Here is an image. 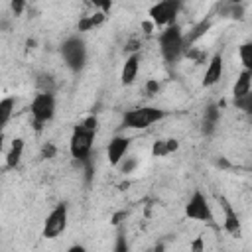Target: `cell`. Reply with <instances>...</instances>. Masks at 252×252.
<instances>
[{
	"mask_svg": "<svg viewBox=\"0 0 252 252\" xmlns=\"http://www.w3.org/2000/svg\"><path fill=\"white\" fill-rule=\"evenodd\" d=\"M112 252H130V246H128V240L122 232H118L116 236V242H114V250Z\"/></svg>",
	"mask_w": 252,
	"mask_h": 252,
	"instance_id": "cell-20",
	"label": "cell"
},
{
	"mask_svg": "<svg viewBox=\"0 0 252 252\" xmlns=\"http://www.w3.org/2000/svg\"><path fill=\"white\" fill-rule=\"evenodd\" d=\"M158 43H159L161 57L167 63H175L181 57V53L185 51V33H183V28L179 24H173V26L163 28V32L158 37Z\"/></svg>",
	"mask_w": 252,
	"mask_h": 252,
	"instance_id": "cell-2",
	"label": "cell"
},
{
	"mask_svg": "<svg viewBox=\"0 0 252 252\" xmlns=\"http://www.w3.org/2000/svg\"><path fill=\"white\" fill-rule=\"evenodd\" d=\"M181 10V4L177 0H161L154 6H150V22L154 28H167L173 26L177 20V14Z\"/></svg>",
	"mask_w": 252,
	"mask_h": 252,
	"instance_id": "cell-7",
	"label": "cell"
},
{
	"mask_svg": "<svg viewBox=\"0 0 252 252\" xmlns=\"http://www.w3.org/2000/svg\"><path fill=\"white\" fill-rule=\"evenodd\" d=\"M220 207H222V224L224 230L232 236H240V219L236 215V211L232 209V205L226 201V197H219Z\"/></svg>",
	"mask_w": 252,
	"mask_h": 252,
	"instance_id": "cell-11",
	"label": "cell"
},
{
	"mask_svg": "<svg viewBox=\"0 0 252 252\" xmlns=\"http://www.w3.org/2000/svg\"><path fill=\"white\" fill-rule=\"evenodd\" d=\"M234 104H236L240 110L250 112V110H252V94H246V96H242V98H236Z\"/></svg>",
	"mask_w": 252,
	"mask_h": 252,
	"instance_id": "cell-21",
	"label": "cell"
},
{
	"mask_svg": "<svg viewBox=\"0 0 252 252\" xmlns=\"http://www.w3.org/2000/svg\"><path fill=\"white\" fill-rule=\"evenodd\" d=\"M14 108H16V98L14 96L0 98V130L10 122V118L14 114Z\"/></svg>",
	"mask_w": 252,
	"mask_h": 252,
	"instance_id": "cell-17",
	"label": "cell"
},
{
	"mask_svg": "<svg viewBox=\"0 0 252 252\" xmlns=\"http://www.w3.org/2000/svg\"><path fill=\"white\" fill-rule=\"evenodd\" d=\"M55 154H57V148H55L53 144H45V146H43V152H41V156H43V158L51 159Z\"/></svg>",
	"mask_w": 252,
	"mask_h": 252,
	"instance_id": "cell-22",
	"label": "cell"
},
{
	"mask_svg": "<svg viewBox=\"0 0 252 252\" xmlns=\"http://www.w3.org/2000/svg\"><path fill=\"white\" fill-rule=\"evenodd\" d=\"M67 222H69V209H67L65 203H59V205H55V207L47 213V217L43 219L41 236L47 238V240L57 238L61 232H65Z\"/></svg>",
	"mask_w": 252,
	"mask_h": 252,
	"instance_id": "cell-6",
	"label": "cell"
},
{
	"mask_svg": "<svg viewBox=\"0 0 252 252\" xmlns=\"http://www.w3.org/2000/svg\"><path fill=\"white\" fill-rule=\"evenodd\" d=\"M177 148H179V142L173 140V138H169V140H158V142H154V146H152V156H154V158H163V156L175 152Z\"/></svg>",
	"mask_w": 252,
	"mask_h": 252,
	"instance_id": "cell-16",
	"label": "cell"
},
{
	"mask_svg": "<svg viewBox=\"0 0 252 252\" xmlns=\"http://www.w3.org/2000/svg\"><path fill=\"white\" fill-rule=\"evenodd\" d=\"M185 217L191 220H201V222H213V211L209 205V199L203 191L195 189L193 195L189 197L187 205H185Z\"/></svg>",
	"mask_w": 252,
	"mask_h": 252,
	"instance_id": "cell-8",
	"label": "cell"
},
{
	"mask_svg": "<svg viewBox=\"0 0 252 252\" xmlns=\"http://www.w3.org/2000/svg\"><path fill=\"white\" fill-rule=\"evenodd\" d=\"M219 116H220V110H219L217 104H209V106L205 108V114H203V132H205V134H211V132L217 128Z\"/></svg>",
	"mask_w": 252,
	"mask_h": 252,
	"instance_id": "cell-15",
	"label": "cell"
},
{
	"mask_svg": "<svg viewBox=\"0 0 252 252\" xmlns=\"http://www.w3.org/2000/svg\"><path fill=\"white\" fill-rule=\"evenodd\" d=\"M55 108H57V102H55V94L53 93H37L30 104V112H32V118H33V124L37 128H41L43 124L51 122L53 116H55Z\"/></svg>",
	"mask_w": 252,
	"mask_h": 252,
	"instance_id": "cell-5",
	"label": "cell"
},
{
	"mask_svg": "<svg viewBox=\"0 0 252 252\" xmlns=\"http://www.w3.org/2000/svg\"><path fill=\"white\" fill-rule=\"evenodd\" d=\"M238 57H240V63L246 71H252V43L250 41H244L240 47H238Z\"/></svg>",
	"mask_w": 252,
	"mask_h": 252,
	"instance_id": "cell-18",
	"label": "cell"
},
{
	"mask_svg": "<svg viewBox=\"0 0 252 252\" xmlns=\"http://www.w3.org/2000/svg\"><path fill=\"white\" fill-rule=\"evenodd\" d=\"M191 252H205V240L201 236L191 242Z\"/></svg>",
	"mask_w": 252,
	"mask_h": 252,
	"instance_id": "cell-23",
	"label": "cell"
},
{
	"mask_svg": "<svg viewBox=\"0 0 252 252\" xmlns=\"http://www.w3.org/2000/svg\"><path fill=\"white\" fill-rule=\"evenodd\" d=\"M250 93H252V71L242 69L238 79L232 85V98L236 100V98H242V96H246Z\"/></svg>",
	"mask_w": 252,
	"mask_h": 252,
	"instance_id": "cell-14",
	"label": "cell"
},
{
	"mask_svg": "<svg viewBox=\"0 0 252 252\" xmlns=\"http://www.w3.org/2000/svg\"><path fill=\"white\" fill-rule=\"evenodd\" d=\"M146 91H148L150 94L158 93V91H159V83H158V81H148V83H146Z\"/></svg>",
	"mask_w": 252,
	"mask_h": 252,
	"instance_id": "cell-24",
	"label": "cell"
},
{
	"mask_svg": "<svg viewBox=\"0 0 252 252\" xmlns=\"http://www.w3.org/2000/svg\"><path fill=\"white\" fill-rule=\"evenodd\" d=\"M102 20H104V14H94V16H87L85 20H81V22H79V30L87 32V30H91V28L98 26V24H100Z\"/></svg>",
	"mask_w": 252,
	"mask_h": 252,
	"instance_id": "cell-19",
	"label": "cell"
},
{
	"mask_svg": "<svg viewBox=\"0 0 252 252\" xmlns=\"http://www.w3.org/2000/svg\"><path fill=\"white\" fill-rule=\"evenodd\" d=\"M140 51L138 53H130L128 57H126V61H124V65H122V71H120V83L124 85V87H130L134 81H136V77H138V71H140Z\"/></svg>",
	"mask_w": 252,
	"mask_h": 252,
	"instance_id": "cell-12",
	"label": "cell"
},
{
	"mask_svg": "<svg viewBox=\"0 0 252 252\" xmlns=\"http://www.w3.org/2000/svg\"><path fill=\"white\" fill-rule=\"evenodd\" d=\"M2 148H4V134L0 132V154H2Z\"/></svg>",
	"mask_w": 252,
	"mask_h": 252,
	"instance_id": "cell-29",
	"label": "cell"
},
{
	"mask_svg": "<svg viewBox=\"0 0 252 252\" xmlns=\"http://www.w3.org/2000/svg\"><path fill=\"white\" fill-rule=\"evenodd\" d=\"M61 57L67 69L79 73L87 63V43L79 35H71L61 43Z\"/></svg>",
	"mask_w": 252,
	"mask_h": 252,
	"instance_id": "cell-4",
	"label": "cell"
},
{
	"mask_svg": "<svg viewBox=\"0 0 252 252\" xmlns=\"http://www.w3.org/2000/svg\"><path fill=\"white\" fill-rule=\"evenodd\" d=\"M130 148V138L128 136H122V134H116L110 138L108 146H106V158H108V163L118 167L122 163V159L126 158V152Z\"/></svg>",
	"mask_w": 252,
	"mask_h": 252,
	"instance_id": "cell-9",
	"label": "cell"
},
{
	"mask_svg": "<svg viewBox=\"0 0 252 252\" xmlns=\"http://www.w3.org/2000/svg\"><path fill=\"white\" fill-rule=\"evenodd\" d=\"M148 252H165V246H163L161 242H158V244H154V246H152Z\"/></svg>",
	"mask_w": 252,
	"mask_h": 252,
	"instance_id": "cell-28",
	"label": "cell"
},
{
	"mask_svg": "<svg viewBox=\"0 0 252 252\" xmlns=\"http://www.w3.org/2000/svg\"><path fill=\"white\" fill-rule=\"evenodd\" d=\"M118 167H120V169H122L124 173H130V171H132V169L136 167V159H130L128 163H120Z\"/></svg>",
	"mask_w": 252,
	"mask_h": 252,
	"instance_id": "cell-25",
	"label": "cell"
},
{
	"mask_svg": "<svg viewBox=\"0 0 252 252\" xmlns=\"http://www.w3.org/2000/svg\"><path fill=\"white\" fill-rule=\"evenodd\" d=\"M24 150H26V140L24 138H14L8 152H6V158H4L6 169H16L20 165V161L24 158Z\"/></svg>",
	"mask_w": 252,
	"mask_h": 252,
	"instance_id": "cell-13",
	"label": "cell"
},
{
	"mask_svg": "<svg viewBox=\"0 0 252 252\" xmlns=\"http://www.w3.org/2000/svg\"><path fill=\"white\" fill-rule=\"evenodd\" d=\"M24 8H26V4H24V2H20V0H18V2H12V12H14L16 16H20Z\"/></svg>",
	"mask_w": 252,
	"mask_h": 252,
	"instance_id": "cell-26",
	"label": "cell"
},
{
	"mask_svg": "<svg viewBox=\"0 0 252 252\" xmlns=\"http://www.w3.org/2000/svg\"><path fill=\"white\" fill-rule=\"evenodd\" d=\"M96 128H98L96 116H87L73 128L71 138H69V154L73 159L77 161L89 159V154L93 150V142L96 136Z\"/></svg>",
	"mask_w": 252,
	"mask_h": 252,
	"instance_id": "cell-1",
	"label": "cell"
},
{
	"mask_svg": "<svg viewBox=\"0 0 252 252\" xmlns=\"http://www.w3.org/2000/svg\"><path fill=\"white\" fill-rule=\"evenodd\" d=\"M222 69H224V61H222V55L220 53H215L207 67H205V75H203V87H213L220 81L222 77Z\"/></svg>",
	"mask_w": 252,
	"mask_h": 252,
	"instance_id": "cell-10",
	"label": "cell"
},
{
	"mask_svg": "<svg viewBox=\"0 0 252 252\" xmlns=\"http://www.w3.org/2000/svg\"><path fill=\"white\" fill-rule=\"evenodd\" d=\"M65 252H87V248H85L83 244H73V246H69Z\"/></svg>",
	"mask_w": 252,
	"mask_h": 252,
	"instance_id": "cell-27",
	"label": "cell"
},
{
	"mask_svg": "<svg viewBox=\"0 0 252 252\" xmlns=\"http://www.w3.org/2000/svg\"><path fill=\"white\" fill-rule=\"evenodd\" d=\"M165 116V110L158 106H138L132 110H126L122 116V126L130 130H144L156 122H159Z\"/></svg>",
	"mask_w": 252,
	"mask_h": 252,
	"instance_id": "cell-3",
	"label": "cell"
}]
</instances>
